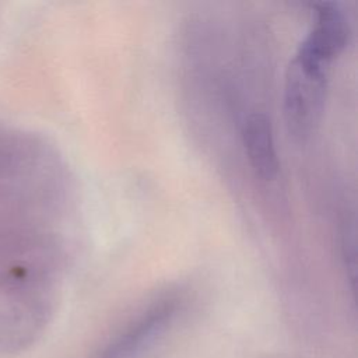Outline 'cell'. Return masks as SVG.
<instances>
[{
	"label": "cell",
	"mask_w": 358,
	"mask_h": 358,
	"mask_svg": "<svg viewBox=\"0 0 358 358\" xmlns=\"http://www.w3.org/2000/svg\"><path fill=\"white\" fill-rule=\"evenodd\" d=\"M36 145L11 129L0 127V231L28 228L27 217L36 197Z\"/></svg>",
	"instance_id": "obj_1"
},
{
	"label": "cell",
	"mask_w": 358,
	"mask_h": 358,
	"mask_svg": "<svg viewBox=\"0 0 358 358\" xmlns=\"http://www.w3.org/2000/svg\"><path fill=\"white\" fill-rule=\"evenodd\" d=\"M242 144L253 172L263 180H271L278 172V157L273 126L263 112L250 113L242 126Z\"/></svg>",
	"instance_id": "obj_4"
},
{
	"label": "cell",
	"mask_w": 358,
	"mask_h": 358,
	"mask_svg": "<svg viewBox=\"0 0 358 358\" xmlns=\"http://www.w3.org/2000/svg\"><path fill=\"white\" fill-rule=\"evenodd\" d=\"M180 301L176 296L164 298L148 306L117 336H115L96 358H134L148 348L173 322Z\"/></svg>",
	"instance_id": "obj_3"
},
{
	"label": "cell",
	"mask_w": 358,
	"mask_h": 358,
	"mask_svg": "<svg viewBox=\"0 0 358 358\" xmlns=\"http://www.w3.org/2000/svg\"><path fill=\"white\" fill-rule=\"evenodd\" d=\"M330 64L296 50L285 76L284 116L289 133L305 140L323 113Z\"/></svg>",
	"instance_id": "obj_2"
}]
</instances>
